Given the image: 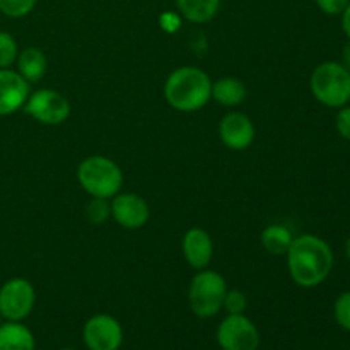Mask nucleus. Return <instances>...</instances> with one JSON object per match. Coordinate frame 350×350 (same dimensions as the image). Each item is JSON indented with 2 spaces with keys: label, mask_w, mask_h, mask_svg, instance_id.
Listing matches in <instances>:
<instances>
[{
  "label": "nucleus",
  "mask_w": 350,
  "mask_h": 350,
  "mask_svg": "<svg viewBox=\"0 0 350 350\" xmlns=\"http://www.w3.org/2000/svg\"><path fill=\"white\" fill-rule=\"evenodd\" d=\"M286 256L291 279L304 289L323 284L334 269V252L320 236H294Z\"/></svg>",
  "instance_id": "nucleus-1"
},
{
  "label": "nucleus",
  "mask_w": 350,
  "mask_h": 350,
  "mask_svg": "<svg viewBox=\"0 0 350 350\" xmlns=\"http://www.w3.org/2000/svg\"><path fill=\"white\" fill-rule=\"evenodd\" d=\"M164 98L176 111H198L212 99V79L198 67H180L166 79Z\"/></svg>",
  "instance_id": "nucleus-2"
},
{
  "label": "nucleus",
  "mask_w": 350,
  "mask_h": 350,
  "mask_svg": "<svg viewBox=\"0 0 350 350\" xmlns=\"http://www.w3.org/2000/svg\"><path fill=\"white\" fill-rule=\"evenodd\" d=\"M77 180L92 198H113L120 193L123 173L118 164L105 156L85 157L77 167Z\"/></svg>",
  "instance_id": "nucleus-3"
},
{
  "label": "nucleus",
  "mask_w": 350,
  "mask_h": 350,
  "mask_svg": "<svg viewBox=\"0 0 350 350\" xmlns=\"http://www.w3.org/2000/svg\"><path fill=\"white\" fill-rule=\"evenodd\" d=\"M311 94L328 108H342L350 101V72L340 62H323L310 79Z\"/></svg>",
  "instance_id": "nucleus-4"
},
{
  "label": "nucleus",
  "mask_w": 350,
  "mask_h": 350,
  "mask_svg": "<svg viewBox=\"0 0 350 350\" xmlns=\"http://www.w3.org/2000/svg\"><path fill=\"white\" fill-rule=\"evenodd\" d=\"M228 282L215 270H198L188 287V306L195 317L207 320L222 310Z\"/></svg>",
  "instance_id": "nucleus-5"
},
{
  "label": "nucleus",
  "mask_w": 350,
  "mask_h": 350,
  "mask_svg": "<svg viewBox=\"0 0 350 350\" xmlns=\"http://www.w3.org/2000/svg\"><path fill=\"white\" fill-rule=\"evenodd\" d=\"M24 113L43 125H60L70 116V103L55 89H38L31 92L23 106Z\"/></svg>",
  "instance_id": "nucleus-6"
},
{
  "label": "nucleus",
  "mask_w": 350,
  "mask_h": 350,
  "mask_svg": "<svg viewBox=\"0 0 350 350\" xmlns=\"http://www.w3.org/2000/svg\"><path fill=\"white\" fill-rule=\"evenodd\" d=\"M36 304L33 284L23 277H14L0 287V314L7 321H23Z\"/></svg>",
  "instance_id": "nucleus-7"
},
{
  "label": "nucleus",
  "mask_w": 350,
  "mask_h": 350,
  "mask_svg": "<svg viewBox=\"0 0 350 350\" xmlns=\"http://www.w3.org/2000/svg\"><path fill=\"white\" fill-rule=\"evenodd\" d=\"M217 344L222 350H256L260 332L245 314H228L217 328Z\"/></svg>",
  "instance_id": "nucleus-8"
},
{
  "label": "nucleus",
  "mask_w": 350,
  "mask_h": 350,
  "mask_svg": "<svg viewBox=\"0 0 350 350\" xmlns=\"http://www.w3.org/2000/svg\"><path fill=\"white\" fill-rule=\"evenodd\" d=\"M82 337L89 350H118L123 344V328L109 314H94L85 321Z\"/></svg>",
  "instance_id": "nucleus-9"
},
{
  "label": "nucleus",
  "mask_w": 350,
  "mask_h": 350,
  "mask_svg": "<svg viewBox=\"0 0 350 350\" xmlns=\"http://www.w3.org/2000/svg\"><path fill=\"white\" fill-rule=\"evenodd\" d=\"M111 217L125 229H140L150 217L147 202L137 193H116L111 204Z\"/></svg>",
  "instance_id": "nucleus-10"
},
{
  "label": "nucleus",
  "mask_w": 350,
  "mask_h": 350,
  "mask_svg": "<svg viewBox=\"0 0 350 350\" xmlns=\"http://www.w3.org/2000/svg\"><path fill=\"white\" fill-rule=\"evenodd\" d=\"M256 135L252 118L241 111H231L222 116L219 123V137L231 150H245L253 144Z\"/></svg>",
  "instance_id": "nucleus-11"
},
{
  "label": "nucleus",
  "mask_w": 350,
  "mask_h": 350,
  "mask_svg": "<svg viewBox=\"0 0 350 350\" xmlns=\"http://www.w3.org/2000/svg\"><path fill=\"white\" fill-rule=\"evenodd\" d=\"M31 94V84L12 68H0V116L23 109Z\"/></svg>",
  "instance_id": "nucleus-12"
},
{
  "label": "nucleus",
  "mask_w": 350,
  "mask_h": 350,
  "mask_svg": "<svg viewBox=\"0 0 350 350\" xmlns=\"http://www.w3.org/2000/svg\"><path fill=\"white\" fill-rule=\"evenodd\" d=\"M181 252L191 269H207L214 256V243H212L211 234L202 228L188 229L181 241Z\"/></svg>",
  "instance_id": "nucleus-13"
},
{
  "label": "nucleus",
  "mask_w": 350,
  "mask_h": 350,
  "mask_svg": "<svg viewBox=\"0 0 350 350\" xmlns=\"http://www.w3.org/2000/svg\"><path fill=\"white\" fill-rule=\"evenodd\" d=\"M34 335L23 321H5L0 325V350H34Z\"/></svg>",
  "instance_id": "nucleus-14"
},
{
  "label": "nucleus",
  "mask_w": 350,
  "mask_h": 350,
  "mask_svg": "<svg viewBox=\"0 0 350 350\" xmlns=\"http://www.w3.org/2000/svg\"><path fill=\"white\" fill-rule=\"evenodd\" d=\"M16 65L17 72H19L29 84H34V82H40L41 79L44 77V74H46L48 60L46 55L43 53V50H40L38 46H27L19 51Z\"/></svg>",
  "instance_id": "nucleus-15"
},
{
  "label": "nucleus",
  "mask_w": 350,
  "mask_h": 350,
  "mask_svg": "<svg viewBox=\"0 0 350 350\" xmlns=\"http://www.w3.org/2000/svg\"><path fill=\"white\" fill-rule=\"evenodd\" d=\"M246 85L238 77H221L212 82V99L224 108H234L246 99Z\"/></svg>",
  "instance_id": "nucleus-16"
},
{
  "label": "nucleus",
  "mask_w": 350,
  "mask_h": 350,
  "mask_svg": "<svg viewBox=\"0 0 350 350\" xmlns=\"http://www.w3.org/2000/svg\"><path fill=\"white\" fill-rule=\"evenodd\" d=\"M222 0H176L178 10L187 21L205 24L214 19Z\"/></svg>",
  "instance_id": "nucleus-17"
},
{
  "label": "nucleus",
  "mask_w": 350,
  "mask_h": 350,
  "mask_svg": "<svg viewBox=\"0 0 350 350\" xmlns=\"http://www.w3.org/2000/svg\"><path fill=\"white\" fill-rule=\"evenodd\" d=\"M294 236L284 224H270L262 232V246L273 256L286 255Z\"/></svg>",
  "instance_id": "nucleus-18"
},
{
  "label": "nucleus",
  "mask_w": 350,
  "mask_h": 350,
  "mask_svg": "<svg viewBox=\"0 0 350 350\" xmlns=\"http://www.w3.org/2000/svg\"><path fill=\"white\" fill-rule=\"evenodd\" d=\"M84 215L91 224H103L111 217V207L106 198H92L84 208Z\"/></svg>",
  "instance_id": "nucleus-19"
},
{
  "label": "nucleus",
  "mask_w": 350,
  "mask_h": 350,
  "mask_svg": "<svg viewBox=\"0 0 350 350\" xmlns=\"http://www.w3.org/2000/svg\"><path fill=\"white\" fill-rule=\"evenodd\" d=\"M19 46L14 36L7 31H0V68H10L17 60Z\"/></svg>",
  "instance_id": "nucleus-20"
},
{
  "label": "nucleus",
  "mask_w": 350,
  "mask_h": 350,
  "mask_svg": "<svg viewBox=\"0 0 350 350\" xmlns=\"http://www.w3.org/2000/svg\"><path fill=\"white\" fill-rule=\"evenodd\" d=\"M38 0H0V12L12 19H21L33 12Z\"/></svg>",
  "instance_id": "nucleus-21"
},
{
  "label": "nucleus",
  "mask_w": 350,
  "mask_h": 350,
  "mask_svg": "<svg viewBox=\"0 0 350 350\" xmlns=\"http://www.w3.org/2000/svg\"><path fill=\"white\" fill-rule=\"evenodd\" d=\"M334 317L338 327L344 328L345 332H350V291L337 297L334 304Z\"/></svg>",
  "instance_id": "nucleus-22"
},
{
  "label": "nucleus",
  "mask_w": 350,
  "mask_h": 350,
  "mask_svg": "<svg viewBox=\"0 0 350 350\" xmlns=\"http://www.w3.org/2000/svg\"><path fill=\"white\" fill-rule=\"evenodd\" d=\"M246 306H248V299L241 291L228 289L222 310L228 311V314H245Z\"/></svg>",
  "instance_id": "nucleus-23"
},
{
  "label": "nucleus",
  "mask_w": 350,
  "mask_h": 350,
  "mask_svg": "<svg viewBox=\"0 0 350 350\" xmlns=\"http://www.w3.org/2000/svg\"><path fill=\"white\" fill-rule=\"evenodd\" d=\"M335 125H337L338 135L344 137L345 140H350V106H342V108H338Z\"/></svg>",
  "instance_id": "nucleus-24"
},
{
  "label": "nucleus",
  "mask_w": 350,
  "mask_h": 350,
  "mask_svg": "<svg viewBox=\"0 0 350 350\" xmlns=\"http://www.w3.org/2000/svg\"><path fill=\"white\" fill-rule=\"evenodd\" d=\"M350 0H317L318 9L328 16H340L349 5Z\"/></svg>",
  "instance_id": "nucleus-25"
},
{
  "label": "nucleus",
  "mask_w": 350,
  "mask_h": 350,
  "mask_svg": "<svg viewBox=\"0 0 350 350\" xmlns=\"http://www.w3.org/2000/svg\"><path fill=\"white\" fill-rule=\"evenodd\" d=\"M340 16H342V29H344L345 36H347L350 40V2H349V5L345 7L344 12L340 14Z\"/></svg>",
  "instance_id": "nucleus-26"
},
{
  "label": "nucleus",
  "mask_w": 350,
  "mask_h": 350,
  "mask_svg": "<svg viewBox=\"0 0 350 350\" xmlns=\"http://www.w3.org/2000/svg\"><path fill=\"white\" fill-rule=\"evenodd\" d=\"M342 65L350 72V40L345 43V46L342 48Z\"/></svg>",
  "instance_id": "nucleus-27"
},
{
  "label": "nucleus",
  "mask_w": 350,
  "mask_h": 350,
  "mask_svg": "<svg viewBox=\"0 0 350 350\" xmlns=\"http://www.w3.org/2000/svg\"><path fill=\"white\" fill-rule=\"evenodd\" d=\"M345 256H347V260L350 262V238L345 241Z\"/></svg>",
  "instance_id": "nucleus-28"
},
{
  "label": "nucleus",
  "mask_w": 350,
  "mask_h": 350,
  "mask_svg": "<svg viewBox=\"0 0 350 350\" xmlns=\"http://www.w3.org/2000/svg\"><path fill=\"white\" fill-rule=\"evenodd\" d=\"M0 325H2V314H0Z\"/></svg>",
  "instance_id": "nucleus-29"
}]
</instances>
